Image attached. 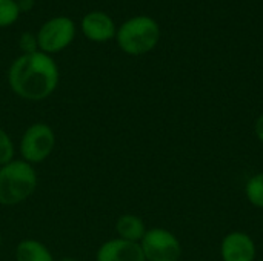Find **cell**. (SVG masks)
<instances>
[{"mask_svg": "<svg viewBox=\"0 0 263 261\" xmlns=\"http://www.w3.org/2000/svg\"><path fill=\"white\" fill-rule=\"evenodd\" d=\"M256 255V243L247 232H230L220 243V257L223 261H254Z\"/></svg>", "mask_w": 263, "mask_h": 261, "instance_id": "cell-7", "label": "cell"}, {"mask_svg": "<svg viewBox=\"0 0 263 261\" xmlns=\"http://www.w3.org/2000/svg\"><path fill=\"white\" fill-rule=\"evenodd\" d=\"M60 72L55 60L42 52L20 54L8 69V85L11 91L28 102L48 98L59 85Z\"/></svg>", "mask_w": 263, "mask_h": 261, "instance_id": "cell-1", "label": "cell"}, {"mask_svg": "<svg viewBox=\"0 0 263 261\" xmlns=\"http://www.w3.org/2000/svg\"><path fill=\"white\" fill-rule=\"evenodd\" d=\"M254 132H256V137L259 138V142L263 143V114L256 120V125H254Z\"/></svg>", "mask_w": 263, "mask_h": 261, "instance_id": "cell-16", "label": "cell"}, {"mask_svg": "<svg viewBox=\"0 0 263 261\" xmlns=\"http://www.w3.org/2000/svg\"><path fill=\"white\" fill-rule=\"evenodd\" d=\"M17 5H18V9L20 12L22 11H29L34 5V0H17Z\"/></svg>", "mask_w": 263, "mask_h": 261, "instance_id": "cell-17", "label": "cell"}, {"mask_svg": "<svg viewBox=\"0 0 263 261\" xmlns=\"http://www.w3.org/2000/svg\"><path fill=\"white\" fill-rule=\"evenodd\" d=\"M0 246H2V232H0Z\"/></svg>", "mask_w": 263, "mask_h": 261, "instance_id": "cell-19", "label": "cell"}, {"mask_svg": "<svg viewBox=\"0 0 263 261\" xmlns=\"http://www.w3.org/2000/svg\"><path fill=\"white\" fill-rule=\"evenodd\" d=\"M245 197L253 206L263 209V172L253 175L247 182V185H245Z\"/></svg>", "mask_w": 263, "mask_h": 261, "instance_id": "cell-12", "label": "cell"}, {"mask_svg": "<svg viewBox=\"0 0 263 261\" xmlns=\"http://www.w3.org/2000/svg\"><path fill=\"white\" fill-rule=\"evenodd\" d=\"M18 15L20 9L17 0H0V28L14 25Z\"/></svg>", "mask_w": 263, "mask_h": 261, "instance_id": "cell-13", "label": "cell"}, {"mask_svg": "<svg viewBox=\"0 0 263 261\" xmlns=\"http://www.w3.org/2000/svg\"><path fill=\"white\" fill-rule=\"evenodd\" d=\"M55 134L46 123H32L26 128L20 138V155L22 160L29 165H39L45 162L54 151Z\"/></svg>", "mask_w": 263, "mask_h": 261, "instance_id": "cell-4", "label": "cell"}, {"mask_svg": "<svg viewBox=\"0 0 263 261\" xmlns=\"http://www.w3.org/2000/svg\"><path fill=\"white\" fill-rule=\"evenodd\" d=\"M15 261H54L49 249L32 238L22 240L15 248Z\"/></svg>", "mask_w": 263, "mask_h": 261, "instance_id": "cell-11", "label": "cell"}, {"mask_svg": "<svg viewBox=\"0 0 263 261\" xmlns=\"http://www.w3.org/2000/svg\"><path fill=\"white\" fill-rule=\"evenodd\" d=\"M37 172L23 160H12L0 166V205L15 206L26 202L37 189Z\"/></svg>", "mask_w": 263, "mask_h": 261, "instance_id": "cell-2", "label": "cell"}, {"mask_svg": "<svg viewBox=\"0 0 263 261\" xmlns=\"http://www.w3.org/2000/svg\"><path fill=\"white\" fill-rule=\"evenodd\" d=\"M146 231L148 229L145 226V222L134 214H125V215L119 217L116 222V232H117L119 238L126 240V242L140 243L142 238L145 237Z\"/></svg>", "mask_w": 263, "mask_h": 261, "instance_id": "cell-10", "label": "cell"}, {"mask_svg": "<svg viewBox=\"0 0 263 261\" xmlns=\"http://www.w3.org/2000/svg\"><path fill=\"white\" fill-rule=\"evenodd\" d=\"M18 48L22 51V54H32L39 51V45H37V37L32 32H23L18 38Z\"/></svg>", "mask_w": 263, "mask_h": 261, "instance_id": "cell-15", "label": "cell"}, {"mask_svg": "<svg viewBox=\"0 0 263 261\" xmlns=\"http://www.w3.org/2000/svg\"><path fill=\"white\" fill-rule=\"evenodd\" d=\"M59 261H77V260H74V258H71V257H63V258H60Z\"/></svg>", "mask_w": 263, "mask_h": 261, "instance_id": "cell-18", "label": "cell"}, {"mask_svg": "<svg viewBox=\"0 0 263 261\" xmlns=\"http://www.w3.org/2000/svg\"><path fill=\"white\" fill-rule=\"evenodd\" d=\"M146 261H179L182 257V245L179 238L168 229H148L140 242Z\"/></svg>", "mask_w": 263, "mask_h": 261, "instance_id": "cell-6", "label": "cell"}, {"mask_svg": "<svg viewBox=\"0 0 263 261\" xmlns=\"http://www.w3.org/2000/svg\"><path fill=\"white\" fill-rule=\"evenodd\" d=\"M160 28L153 17L136 15L123 22L116 32L119 48L128 55H143L156 48Z\"/></svg>", "mask_w": 263, "mask_h": 261, "instance_id": "cell-3", "label": "cell"}, {"mask_svg": "<svg viewBox=\"0 0 263 261\" xmlns=\"http://www.w3.org/2000/svg\"><path fill=\"white\" fill-rule=\"evenodd\" d=\"M39 51L52 55L66 49L76 37L74 20L66 15H57L46 20L35 34Z\"/></svg>", "mask_w": 263, "mask_h": 261, "instance_id": "cell-5", "label": "cell"}, {"mask_svg": "<svg viewBox=\"0 0 263 261\" xmlns=\"http://www.w3.org/2000/svg\"><path fill=\"white\" fill-rule=\"evenodd\" d=\"M96 261H146L140 243L112 238L105 242L96 255Z\"/></svg>", "mask_w": 263, "mask_h": 261, "instance_id": "cell-9", "label": "cell"}, {"mask_svg": "<svg viewBox=\"0 0 263 261\" xmlns=\"http://www.w3.org/2000/svg\"><path fill=\"white\" fill-rule=\"evenodd\" d=\"M14 143L11 137L0 128V166L14 160Z\"/></svg>", "mask_w": 263, "mask_h": 261, "instance_id": "cell-14", "label": "cell"}, {"mask_svg": "<svg viewBox=\"0 0 263 261\" xmlns=\"http://www.w3.org/2000/svg\"><path fill=\"white\" fill-rule=\"evenodd\" d=\"M80 29L88 40L96 43H105L111 38H116L117 32L112 17L103 11H91L83 15Z\"/></svg>", "mask_w": 263, "mask_h": 261, "instance_id": "cell-8", "label": "cell"}]
</instances>
